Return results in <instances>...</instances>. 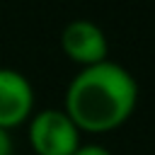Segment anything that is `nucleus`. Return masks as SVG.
Here are the masks:
<instances>
[{"mask_svg":"<svg viewBox=\"0 0 155 155\" xmlns=\"http://www.w3.org/2000/svg\"><path fill=\"white\" fill-rule=\"evenodd\" d=\"M29 143L36 155H73L80 148V131L63 109H41L31 114Z\"/></svg>","mask_w":155,"mask_h":155,"instance_id":"f03ea898","label":"nucleus"},{"mask_svg":"<svg viewBox=\"0 0 155 155\" xmlns=\"http://www.w3.org/2000/svg\"><path fill=\"white\" fill-rule=\"evenodd\" d=\"M73 155H111L104 145H97V143H87V145H80Z\"/></svg>","mask_w":155,"mask_h":155,"instance_id":"39448f33","label":"nucleus"},{"mask_svg":"<svg viewBox=\"0 0 155 155\" xmlns=\"http://www.w3.org/2000/svg\"><path fill=\"white\" fill-rule=\"evenodd\" d=\"M34 109L31 82L12 68H0V128L10 131L24 124Z\"/></svg>","mask_w":155,"mask_h":155,"instance_id":"20e7f679","label":"nucleus"},{"mask_svg":"<svg viewBox=\"0 0 155 155\" xmlns=\"http://www.w3.org/2000/svg\"><path fill=\"white\" fill-rule=\"evenodd\" d=\"M0 155H12V138L5 128H0Z\"/></svg>","mask_w":155,"mask_h":155,"instance_id":"423d86ee","label":"nucleus"},{"mask_svg":"<svg viewBox=\"0 0 155 155\" xmlns=\"http://www.w3.org/2000/svg\"><path fill=\"white\" fill-rule=\"evenodd\" d=\"M136 78L114 61L82 68L65 90V114L87 133H107L119 128L136 109Z\"/></svg>","mask_w":155,"mask_h":155,"instance_id":"f257e3e1","label":"nucleus"},{"mask_svg":"<svg viewBox=\"0 0 155 155\" xmlns=\"http://www.w3.org/2000/svg\"><path fill=\"white\" fill-rule=\"evenodd\" d=\"M61 48L73 63H78L82 68H90V65L107 61V53H109V44H107L104 31L90 19L68 22L61 34Z\"/></svg>","mask_w":155,"mask_h":155,"instance_id":"7ed1b4c3","label":"nucleus"}]
</instances>
